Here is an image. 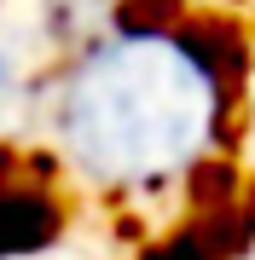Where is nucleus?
<instances>
[{
  "instance_id": "obj_1",
  "label": "nucleus",
  "mask_w": 255,
  "mask_h": 260,
  "mask_svg": "<svg viewBox=\"0 0 255 260\" xmlns=\"http://www.w3.org/2000/svg\"><path fill=\"white\" fill-rule=\"evenodd\" d=\"M52 145L87 185H168L215 145L220 87L203 52L162 29H128L81 47L47 104Z\"/></svg>"
},
{
  "instance_id": "obj_2",
  "label": "nucleus",
  "mask_w": 255,
  "mask_h": 260,
  "mask_svg": "<svg viewBox=\"0 0 255 260\" xmlns=\"http://www.w3.org/2000/svg\"><path fill=\"white\" fill-rule=\"evenodd\" d=\"M76 0H0V139L23 133L35 110L52 104L58 58H76V41L87 35Z\"/></svg>"
}]
</instances>
